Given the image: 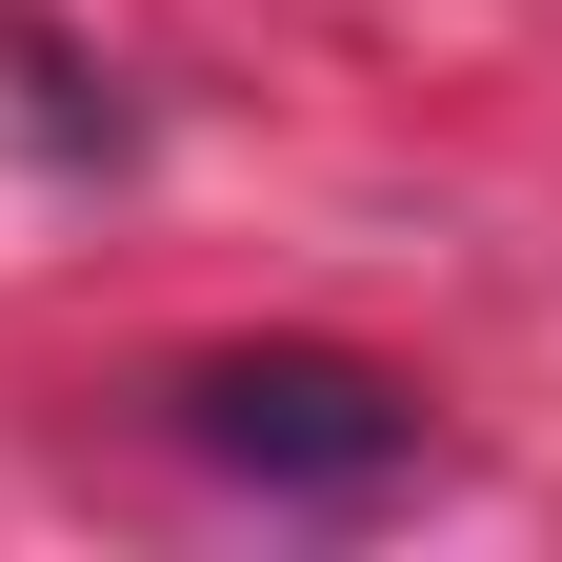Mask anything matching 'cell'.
<instances>
[{"label":"cell","instance_id":"6da1fadb","mask_svg":"<svg viewBox=\"0 0 562 562\" xmlns=\"http://www.w3.org/2000/svg\"><path fill=\"white\" fill-rule=\"evenodd\" d=\"M161 402H181V442H201V462L281 482V503H362V482L422 462V382L341 362V341H222V362H181Z\"/></svg>","mask_w":562,"mask_h":562}]
</instances>
